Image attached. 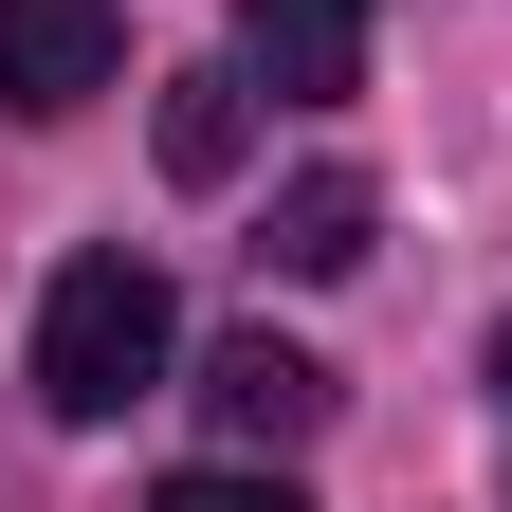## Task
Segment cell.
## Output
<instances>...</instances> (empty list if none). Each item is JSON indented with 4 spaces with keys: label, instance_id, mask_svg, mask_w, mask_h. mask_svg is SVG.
<instances>
[{
    "label": "cell",
    "instance_id": "obj_1",
    "mask_svg": "<svg viewBox=\"0 0 512 512\" xmlns=\"http://www.w3.org/2000/svg\"><path fill=\"white\" fill-rule=\"evenodd\" d=\"M165 348H183V311H165L147 256H74V275L37 293V403L74 439H110L128 403H165Z\"/></svg>",
    "mask_w": 512,
    "mask_h": 512
},
{
    "label": "cell",
    "instance_id": "obj_2",
    "mask_svg": "<svg viewBox=\"0 0 512 512\" xmlns=\"http://www.w3.org/2000/svg\"><path fill=\"white\" fill-rule=\"evenodd\" d=\"M92 92H128V19H110V0H0V110L74 128Z\"/></svg>",
    "mask_w": 512,
    "mask_h": 512
},
{
    "label": "cell",
    "instance_id": "obj_3",
    "mask_svg": "<svg viewBox=\"0 0 512 512\" xmlns=\"http://www.w3.org/2000/svg\"><path fill=\"white\" fill-rule=\"evenodd\" d=\"M202 403H220V439H238V458H293V439L330 421L348 384L311 366V348H275V330H220V348H202Z\"/></svg>",
    "mask_w": 512,
    "mask_h": 512
},
{
    "label": "cell",
    "instance_id": "obj_4",
    "mask_svg": "<svg viewBox=\"0 0 512 512\" xmlns=\"http://www.w3.org/2000/svg\"><path fill=\"white\" fill-rule=\"evenodd\" d=\"M238 74H275L293 110L366 92V0H238Z\"/></svg>",
    "mask_w": 512,
    "mask_h": 512
},
{
    "label": "cell",
    "instance_id": "obj_5",
    "mask_svg": "<svg viewBox=\"0 0 512 512\" xmlns=\"http://www.w3.org/2000/svg\"><path fill=\"white\" fill-rule=\"evenodd\" d=\"M366 165H311V183H275V220H256V256L275 275H366Z\"/></svg>",
    "mask_w": 512,
    "mask_h": 512
},
{
    "label": "cell",
    "instance_id": "obj_6",
    "mask_svg": "<svg viewBox=\"0 0 512 512\" xmlns=\"http://www.w3.org/2000/svg\"><path fill=\"white\" fill-rule=\"evenodd\" d=\"M165 183H238V74H165Z\"/></svg>",
    "mask_w": 512,
    "mask_h": 512
},
{
    "label": "cell",
    "instance_id": "obj_7",
    "mask_svg": "<svg viewBox=\"0 0 512 512\" xmlns=\"http://www.w3.org/2000/svg\"><path fill=\"white\" fill-rule=\"evenodd\" d=\"M147 512H311V494H293L275 458H183V476H165Z\"/></svg>",
    "mask_w": 512,
    "mask_h": 512
},
{
    "label": "cell",
    "instance_id": "obj_8",
    "mask_svg": "<svg viewBox=\"0 0 512 512\" xmlns=\"http://www.w3.org/2000/svg\"><path fill=\"white\" fill-rule=\"evenodd\" d=\"M494 403H512V330H494Z\"/></svg>",
    "mask_w": 512,
    "mask_h": 512
}]
</instances>
